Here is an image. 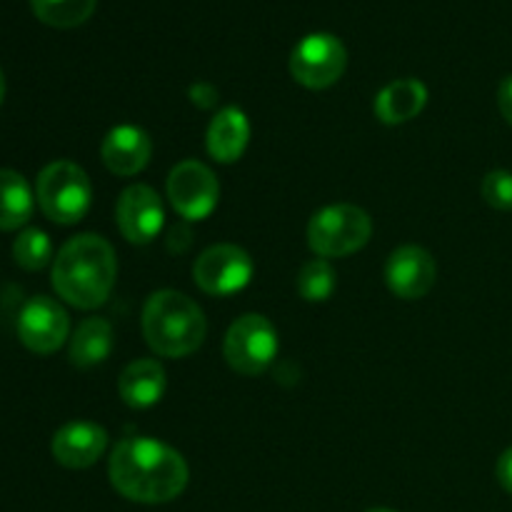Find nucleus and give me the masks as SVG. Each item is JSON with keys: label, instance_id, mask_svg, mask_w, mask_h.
Wrapping results in <instances>:
<instances>
[{"label": "nucleus", "instance_id": "f257e3e1", "mask_svg": "<svg viewBox=\"0 0 512 512\" xmlns=\"http://www.w3.org/2000/svg\"><path fill=\"white\" fill-rule=\"evenodd\" d=\"M108 478L125 500L163 505L183 495L190 470L183 455L168 443L148 435H133L110 450Z\"/></svg>", "mask_w": 512, "mask_h": 512}, {"label": "nucleus", "instance_id": "f03ea898", "mask_svg": "<svg viewBox=\"0 0 512 512\" xmlns=\"http://www.w3.org/2000/svg\"><path fill=\"white\" fill-rule=\"evenodd\" d=\"M50 280L55 293L73 308H100L110 298L118 280V258L113 245L103 235H75L55 255Z\"/></svg>", "mask_w": 512, "mask_h": 512}, {"label": "nucleus", "instance_id": "7ed1b4c3", "mask_svg": "<svg viewBox=\"0 0 512 512\" xmlns=\"http://www.w3.org/2000/svg\"><path fill=\"white\" fill-rule=\"evenodd\" d=\"M208 320L203 308L178 290H155L143 305V335L160 358H188L203 345Z\"/></svg>", "mask_w": 512, "mask_h": 512}, {"label": "nucleus", "instance_id": "20e7f679", "mask_svg": "<svg viewBox=\"0 0 512 512\" xmlns=\"http://www.w3.org/2000/svg\"><path fill=\"white\" fill-rule=\"evenodd\" d=\"M35 200L45 218L58 225H75L93 205V183L73 160H55L35 180Z\"/></svg>", "mask_w": 512, "mask_h": 512}, {"label": "nucleus", "instance_id": "39448f33", "mask_svg": "<svg viewBox=\"0 0 512 512\" xmlns=\"http://www.w3.org/2000/svg\"><path fill=\"white\" fill-rule=\"evenodd\" d=\"M373 218L353 203L320 208L308 223V245L318 258H348L370 243Z\"/></svg>", "mask_w": 512, "mask_h": 512}, {"label": "nucleus", "instance_id": "423d86ee", "mask_svg": "<svg viewBox=\"0 0 512 512\" xmlns=\"http://www.w3.org/2000/svg\"><path fill=\"white\" fill-rule=\"evenodd\" d=\"M278 350V330L260 313L240 315L223 340V355L228 365L235 373L248 378L265 373L278 358Z\"/></svg>", "mask_w": 512, "mask_h": 512}, {"label": "nucleus", "instance_id": "0eeeda50", "mask_svg": "<svg viewBox=\"0 0 512 512\" xmlns=\"http://www.w3.org/2000/svg\"><path fill=\"white\" fill-rule=\"evenodd\" d=\"M348 68V50L333 33H310L290 55V75L310 90H325L338 83Z\"/></svg>", "mask_w": 512, "mask_h": 512}, {"label": "nucleus", "instance_id": "6e6552de", "mask_svg": "<svg viewBox=\"0 0 512 512\" xmlns=\"http://www.w3.org/2000/svg\"><path fill=\"white\" fill-rule=\"evenodd\" d=\"M255 263L250 253L240 245L218 243L205 248L193 263V280L208 295H233L250 285Z\"/></svg>", "mask_w": 512, "mask_h": 512}, {"label": "nucleus", "instance_id": "1a4fd4ad", "mask_svg": "<svg viewBox=\"0 0 512 512\" xmlns=\"http://www.w3.org/2000/svg\"><path fill=\"white\" fill-rule=\"evenodd\" d=\"M168 200L180 218L205 220L220 203V183L213 170L200 160H183L168 175Z\"/></svg>", "mask_w": 512, "mask_h": 512}, {"label": "nucleus", "instance_id": "9d476101", "mask_svg": "<svg viewBox=\"0 0 512 512\" xmlns=\"http://www.w3.org/2000/svg\"><path fill=\"white\" fill-rule=\"evenodd\" d=\"M70 335L68 310L48 295H33L20 308L18 338L30 353L53 355Z\"/></svg>", "mask_w": 512, "mask_h": 512}, {"label": "nucleus", "instance_id": "9b49d317", "mask_svg": "<svg viewBox=\"0 0 512 512\" xmlns=\"http://www.w3.org/2000/svg\"><path fill=\"white\" fill-rule=\"evenodd\" d=\"M115 225L130 245L153 243L165 225L163 200L150 185H128L115 205Z\"/></svg>", "mask_w": 512, "mask_h": 512}, {"label": "nucleus", "instance_id": "f8f14e48", "mask_svg": "<svg viewBox=\"0 0 512 512\" xmlns=\"http://www.w3.org/2000/svg\"><path fill=\"white\" fill-rule=\"evenodd\" d=\"M438 280V263L420 245H400L388 255L385 283L390 293L403 300H420L433 290Z\"/></svg>", "mask_w": 512, "mask_h": 512}, {"label": "nucleus", "instance_id": "ddd939ff", "mask_svg": "<svg viewBox=\"0 0 512 512\" xmlns=\"http://www.w3.org/2000/svg\"><path fill=\"white\" fill-rule=\"evenodd\" d=\"M100 158L105 168L120 178H133L148 168L153 158V138L140 125L123 123L108 130L100 145Z\"/></svg>", "mask_w": 512, "mask_h": 512}, {"label": "nucleus", "instance_id": "4468645a", "mask_svg": "<svg viewBox=\"0 0 512 512\" xmlns=\"http://www.w3.org/2000/svg\"><path fill=\"white\" fill-rule=\"evenodd\" d=\"M50 450L55 463L63 468L85 470L98 463L108 450V430L90 420H73L53 435Z\"/></svg>", "mask_w": 512, "mask_h": 512}, {"label": "nucleus", "instance_id": "2eb2a0df", "mask_svg": "<svg viewBox=\"0 0 512 512\" xmlns=\"http://www.w3.org/2000/svg\"><path fill=\"white\" fill-rule=\"evenodd\" d=\"M250 120L243 108L238 105H225L213 115L205 135V148L208 155L220 165H233L243 158L245 148L250 143Z\"/></svg>", "mask_w": 512, "mask_h": 512}, {"label": "nucleus", "instance_id": "dca6fc26", "mask_svg": "<svg viewBox=\"0 0 512 512\" xmlns=\"http://www.w3.org/2000/svg\"><path fill=\"white\" fill-rule=\"evenodd\" d=\"M165 388H168L165 368L153 358L133 360L130 365H125L118 378L120 400L133 410L153 408L155 403L163 400Z\"/></svg>", "mask_w": 512, "mask_h": 512}, {"label": "nucleus", "instance_id": "f3484780", "mask_svg": "<svg viewBox=\"0 0 512 512\" xmlns=\"http://www.w3.org/2000/svg\"><path fill=\"white\" fill-rule=\"evenodd\" d=\"M428 85L418 78H400L375 95V115L385 125H403L418 118L428 105Z\"/></svg>", "mask_w": 512, "mask_h": 512}, {"label": "nucleus", "instance_id": "a211bd4d", "mask_svg": "<svg viewBox=\"0 0 512 512\" xmlns=\"http://www.w3.org/2000/svg\"><path fill=\"white\" fill-rule=\"evenodd\" d=\"M115 333L105 318H85L70 335L68 358L75 368H95L113 353Z\"/></svg>", "mask_w": 512, "mask_h": 512}, {"label": "nucleus", "instance_id": "6ab92c4d", "mask_svg": "<svg viewBox=\"0 0 512 512\" xmlns=\"http://www.w3.org/2000/svg\"><path fill=\"white\" fill-rule=\"evenodd\" d=\"M35 193L20 173L0 168V230H18L30 220Z\"/></svg>", "mask_w": 512, "mask_h": 512}, {"label": "nucleus", "instance_id": "aec40b11", "mask_svg": "<svg viewBox=\"0 0 512 512\" xmlns=\"http://www.w3.org/2000/svg\"><path fill=\"white\" fill-rule=\"evenodd\" d=\"M98 0H30L35 18L50 28H78L95 13Z\"/></svg>", "mask_w": 512, "mask_h": 512}, {"label": "nucleus", "instance_id": "412c9836", "mask_svg": "<svg viewBox=\"0 0 512 512\" xmlns=\"http://www.w3.org/2000/svg\"><path fill=\"white\" fill-rule=\"evenodd\" d=\"M295 285H298V293L303 300H308V303H325V300L333 298L335 288H338V275H335L330 260L313 258L303 263Z\"/></svg>", "mask_w": 512, "mask_h": 512}, {"label": "nucleus", "instance_id": "4be33fe9", "mask_svg": "<svg viewBox=\"0 0 512 512\" xmlns=\"http://www.w3.org/2000/svg\"><path fill=\"white\" fill-rule=\"evenodd\" d=\"M13 258L28 273H38L45 265L53 263V243L50 235L40 228H28L15 238Z\"/></svg>", "mask_w": 512, "mask_h": 512}, {"label": "nucleus", "instance_id": "5701e85b", "mask_svg": "<svg viewBox=\"0 0 512 512\" xmlns=\"http://www.w3.org/2000/svg\"><path fill=\"white\" fill-rule=\"evenodd\" d=\"M485 203L495 210H512V173L510 170H490L480 185Z\"/></svg>", "mask_w": 512, "mask_h": 512}, {"label": "nucleus", "instance_id": "b1692460", "mask_svg": "<svg viewBox=\"0 0 512 512\" xmlns=\"http://www.w3.org/2000/svg\"><path fill=\"white\" fill-rule=\"evenodd\" d=\"M190 100H193L198 108L208 110L218 103V90H215L210 83H195L193 88H190Z\"/></svg>", "mask_w": 512, "mask_h": 512}, {"label": "nucleus", "instance_id": "393cba45", "mask_svg": "<svg viewBox=\"0 0 512 512\" xmlns=\"http://www.w3.org/2000/svg\"><path fill=\"white\" fill-rule=\"evenodd\" d=\"M495 475H498V483L503 485V490H508L512 495V448H508L503 455H500Z\"/></svg>", "mask_w": 512, "mask_h": 512}, {"label": "nucleus", "instance_id": "a878e982", "mask_svg": "<svg viewBox=\"0 0 512 512\" xmlns=\"http://www.w3.org/2000/svg\"><path fill=\"white\" fill-rule=\"evenodd\" d=\"M498 108H500V113H503V118L512 125V75H508V78H503V83H500V88H498Z\"/></svg>", "mask_w": 512, "mask_h": 512}, {"label": "nucleus", "instance_id": "bb28decb", "mask_svg": "<svg viewBox=\"0 0 512 512\" xmlns=\"http://www.w3.org/2000/svg\"><path fill=\"white\" fill-rule=\"evenodd\" d=\"M3 98H5V75H3V68H0V105H3Z\"/></svg>", "mask_w": 512, "mask_h": 512}, {"label": "nucleus", "instance_id": "cd10ccee", "mask_svg": "<svg viewBox=\"0 0 512 512\" xmlns=\"http://www.w3.org/2000/svg\"><path fill=\"white\" fill-rule=\"evenodd\" d=\"M368 512H395V510H388V508H373V510H368Z\"/></svg>", "mask_w": 512, "mask_h": 512}]
</instances>
